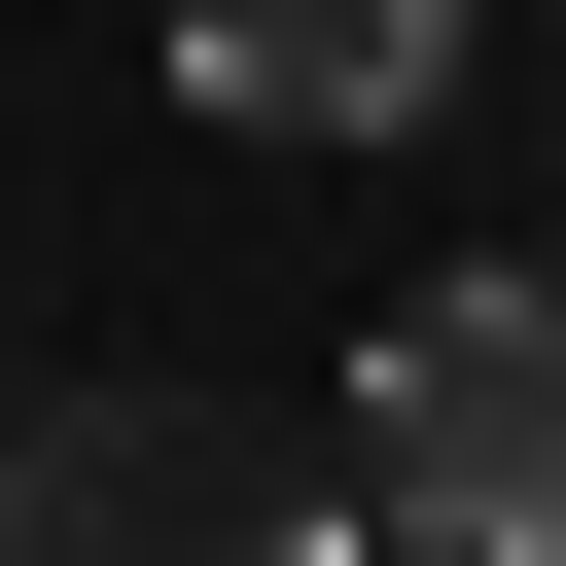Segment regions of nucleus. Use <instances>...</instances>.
Masks as SVG:
<instances>
[{"instance_id":"obj_1","label":"nucleus","mask_w":566,"mask_h":566,"mask_svg":"<svg viewBox=\"0 0 566 566\" xmlns=\"http://www.w3.org/2000/svg\"><path fill=\"white\" fill-rule=\"evenodd\" d=\"M0 566H354V424H283V389H35L0 424Z\"/></svg>"},{"instance_id":"obj_2","label":"nucleus","mask_w":566,"mask_h":566,"mask_svg":"<svg viewBox=\"0 0 566 566\" xmlns=\"http://www.w3.org/2000/svg\"><path fill=\"white\" fill-rule=\"evenodd\" d=\"M354 531L389 566H566V283H389L354 318Z\"/></svg>"},{"instance_id":"obj_3","label":"nucleus","mask_w":566,"mask_h":566,"mask_svg":"<svg viewBox=\"0 0 566 566\" xmlns=\"http://www.w3.org/2000/svg\"><path fill=\"white\" fill-rule=\"evenodd\" d=\"M177 106L212 142H424L460 106V0H177Z\"/></svg>"}]
</instances>
